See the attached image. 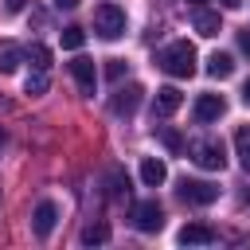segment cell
I'll return each mask as SVG.
<instances>
[{
	"label": "cell",
	"mask_w": 250,
	"mask_h": 250,
	"mask_svg": "<svg viewBox=\"0 0 250 250\" xmlns=\"http://www.w3.org/2000/svg\"><path fill=\"white\" fill-rule=\"evenodd\" d=\"M133 223H137V230H145V234H156V230L164 227V211H160V203H156V199H145V203H137V207H133Z\"/></svg>",
	"instance_id": "cell-5"
},
{
	"label": "cell",
	"mask_w": 250,
	"mask_h": 250,
	"mask_svg": "<svg viewBox=\"0 0 250 250\" xmlns=\"http://www.w3.org/2000/svg\"><path fill=\"white\" fill-rule=\"evenodd\" d=\"M23 59H27L35 70H47V66H51V47H43V43H31V47H23Z\"/></svg>",
	"instance_id": "cell-16"
},
{
	"label": "cell",
	"mask_w": 250,
	"mask_h": 250,
	"mask_svg": "<svg viewBox=\"0 0 250 250\" xmlns=\"http://www.w3.org/2000/svg\"><path fill=\"white\" fill-rule=\"evenodd\" d=\"M160 141H164L172 152H180V148H184V137H180L176 129H160Z\"/></svg>",
	"instance_id": "cell-23"
},
{
	"label": "cell",
	"mask_w": 250,
	"mask_h": 250,
	"mask_svg": "<svg viewBox=\"0 0 250 250\" xmlns=\"http://www.w3.org/2000/svg\"><path fill=\"white\" fill-rule=\"evenodd\" d=\"M55 223H59V207L43 199V203L35 207V215H31V227H35V234H39V238H47V234L55 230Z\"/></svg>",
	"instance_id": "cell-11"
},
{
	"label": "cell",
	"mask_w": 250,
	"mask_h": 250,
	"mask_svg": "<svg viewBox=\"0 0 250 250\" xmlns=\"http://www.w3.org/2000/svg\"><path fill=\"white\" fill-rule=\"evenodd\" d=\"M207 74H211V78H230V74H234V59H230L227 51H211V55H207Z\"/></svg>",
	"instance_id": "cell-14"
},
{
	"label": "cell",
	"mask_w": 250,
	"mask_h": 250,
	"mask_svg": "<svg viewBox=\"0 0 250 250\" xmlns=\"http://www.w3.org/2000/svg\"><path fill=\"white\" fill-rule=\"evenodd\" d=\"M180 102H184V94L176 86H160L156 98H152V117H172L180 109Z\"/></svg>",
	"instance_id": "cell-9"
},
{
	"label": "cell",
	"mask_w": 250,
	"mask_h": 250,
	"mask_svg": "<svg viewBox=\"0 0 250 250\" xmlns=\"http://www.w3.org/2000/svg\"><path fill=\"white\" fill-rule=\"evenodd\" d=\"M70 78L78 82V90H82L86 98H94V86H98V70H94V59L78 55V59L70 62Z\"/></svg>",
	"instance_id": "cell-7"
},
{
	"label": "cell",
	"mask_w": 250,
	"mask_h": 250,
	"mask_svg": "<svg viewBox=\"0 0 250 250\" xmlns=\"http://www.w3.org/2000/svg\"><path fill=\"white\" fill-rule=\"evenodd\" d=\"M180 242L184 246H211V242H219V230L207 227V223H188L180 230Z\"/></svg>",
	"instance_id": "cell-10"
},
{
	"label": "cell",
	"mask_w": 250,
	"mask_h": 250,
	"mask_svg": "<svg viewBox=\"0 0 250 250\" xmlns=\"http://www.w3.org/2000/svg\"><path fill=\"white\" fill-rule=\"evenodd\" d=\"M242 102L250 105V78H246V86H242Z\"/></svg>",
	"instance_id": "cell-28"
},
{
	"label": "cell",
	"mask_w": 250,
	"mask_h": 250,
	"mask_svg": "<svg viewBox=\"0 0 250 250\" xmlns=\"http://www.w3.org/2000/svg\"><path fill=\"white\" fill-rule=\"evenodd\" d=\"M82 43H86V31H82V27H74V23L62 27V47H66V51H78Z\"/></svg>",
	"instance_id": "cell-20"
},
{
	"label": "cell",
	"mask_w": 250,
	"mask_h": 250,
	"mask_svg": "<svg viewBox=\"0 0 250 250\" xmlns=\"http://www.w3.org/2000/svg\"><path fill=\"white\" fill-rule=\"evenodd\" d=\"M191 23H195V31H199V35H207V39H215V35L223 31V20H219V12H211V8H195Z\"/></svg>",
	"instance_id": "cell-12"
},
{
	"label": "cell",
	"mask_w": 250,
	"mask_h": 250,
	"mask_svg": "<svg viewBox=\"0 0 250 250\" xmlns=\"http://www.w3.org/2000/svg\"><path fill=\"white\" fill-rule=\"evenodd\" d=\"M180 199L184 203H195V207H207V203H215L219 199V184H211V180H180Z\"/></svg>",
	"instance_id": "cell-4"
},
{
	"label": "cell",
	"mask_w": 250,
	"mask_h": 250,
	"mask_svg": "<svg viewBox=\"0 0 250 250\" xmlns=\"http://www.w3.org/2000/svg\"><path fill=\"white\" fill-rule=\"evenodd\" d=\"M125 66H129L125 59H105V78H109V82H121V74H125Z\"/></svg>",
	"instance_id": "cell-22"
},
{
	"label": "cell",
	"mask_w": 250,
	"mask_h": 250,
	"mask_svg": "<svg viewBox=\"0 0 250 250\" xmlns=\"http://www.w3.org/2000/svg\"><path fill=\"white\" fill-rule=\"evenodd\" d=\"M74 4H78V0H55V8H66V12H70Z\"/></svg>",
	"instance_id": "cell-26"
},
{
	"label": "cell",
	"mask_w": 250,
	"mask_h": 250,
	"mask_svg": "<svg viewBox=\"0 0 250 250\" xmlns=\"http://www.w3.org/2000/svg\"><path fill=\"white\" fill-rule=\"evenodd\" d=\"M191 4H199V0H191Z\"/></svg>",
	"instance_id": "cell-29"
},
{
	"label": "cell",
	"mask_w": 250,
	"mask_h": 250,
	"mask_svg": "<svg viewBox=\"0 0 250 250\" xmlns=\"http://www.w3.org/2000/svg\"><path fill=\"white\" fill-rule=\"evenodd\" d=\"M234 156H238L242 172H250V129H246V125L234 133Z\"/></svg>",
	"instance_id": "cell-17"
},
{
	"label": "cell",
	"mask_w": 250,
	"mask_h": 250,
	"mask_svg": "<svg viewBox=\"0 0 250 250\" xmlns=\"http://www.w3.org/2000/svg\"><path fill=\"white\" fill-rule=\"evenodd\" d=\"M141 98H145V86H137V82H129V86H121V90L113 94V102H109V109H113L117 117H133V113H137V105H141Z\"/></svg>",
	"instance_id": "cell-6"
},
{
	"label": "cell",
	"mask_w": 250,
	"mask_h": 250,
	"mask_svg": "<svg viewBox=\"0 0 250 250\" xmlns=\"http://www.w3.org/2000/svg\"><path fill=\"white\" fill-rule=\"evenodd\" d=\"M188 152H191V160H195L199 168H207V172H219V168L227 164V148H223V141H215V137L191 141Z\"/></svg>",
	"instance_id": "cell-3"
},
{
	"label": "cell",
	"mask_w": 250,
	"mask_h": 250,
	"mask_svg": "<svg viewBox=\"0 0 250 250\" xmlns=\"http://www.w3.org/2000/svg\"><path fill=\"white\" fill-rule=\"evenodd\" d=\"M105 238H109V227H105V223H90V227H82V242H86V246L105 242Z\"/></svg>",
	"instance_id": "cell-19"
},
{
	"label": "cell",
	"mask_w": 250,
	"mask_h": 250,
	"mask_svg": "<svg viewBox=\"0 0 250 250\" xmlns=\"http://www.w3.org/2000/svg\"><path fill=\"white\" fill-rule=\"evenodd\" d=\"M238 47H242V51H250V27H246V31H238Z\"/></svg>",
	"instance_id": "cell-25"
},
{
	"label": "cell",
	"mask_w": 250,
	"mask_h": 250,
	"mask_svg": "<svg viewBox=\"0 0 250 250\" xmlns=\"http://www.w3.org/2000/svg\"><path fill=\"white\" fill-rule=\"evenodd\" d=\"M125 27H129V20H125V12L117 8V4H98L94 8V31L102 35V39H121L125 35Z\"/></svg>",
	"instance_id": "cell-2"
},
{
	"label": "cell",
	"mask_w": 250,
	"mask_h": 250,
	"mask_svg": "<svg viewBox=\"0 0 250 250\" xmlns=\"http://www.w3.org/2000/svg\"><path fill=\"white\" fill-rule=\"evenodd\" d=\"M223 8H242V0H219Z\"/></svg>",
	"instance_id": "cell-27"
},
{
	"label": "cell",
	"mask_w": 250,
	"mask_h": 250,
	"mask_svg": "<svg viewBox=\"0 0 250 250\" xmlns=\"http://www.w3.org/2000/svg\"><path fill=\"white\" fill-rule=\"evenodd\" d=\"M20 62H23V47L12 43V39H4V43H0V70L12 74V70H20Z\"/></svg>",
	"instance_id": "cell-15"
},
{
	"label": "cell",
	"mask_w": 250,
	"mask_h": 250,
	"mask_svg": "<svg viewBox=\"0 0 250 250\" xmlns=\"http://www.w3.org/2000/svg\"><path fill=\"white\" fill-rule=\"evenodd\" d=\"M23 90H27L31 98H39V94H47V90H51V78H47V70H35V74H27V82H23Z\"/></svg>",
	"instance_id": "cell-18"
},
{
	"label": "cell",
	"mask_w": 250,
	"mask_h": 250,
	"mask_svg": "<svg viewBox=\"0 0 250 250\" xmlns=\"http://www.w3.org/2000/svg\"><path fill=\"white\" fill-rule=\"evenodd\" d=\"M141 180H145V188H160V184L168 180V168H164V160H156V156H145V160H141Z\"/></svg>",
	"instance_id": "cell-13"
},
{
	"label": "cell",
	"mask_w": 250,
	"mask_h": 250,
	"mask_svg": "<svg viewBox=\"0 0 250 250\" xmlns=\"http://www.w3.org/2000/svg\"><path fill=\"white\" fill-rule=\"evenodd\" d=\"M125 191H129V176H125L121 168H113V172H109V195L117 199V195H125Z\"/></svg>",
	"instance_id": "cell-21"
},
{
	"label": "cell",
	"mask_w": 250,
	"mask_h": 250,
	"mask_svg": "<svg viewBox=\"0 0 250 250\" xmlns=\"http://www.w3.org/2000/svg\"><path fill=\"white\" fill-rule=\"evenodd\" d=\"M156 66L168 70L172 78H191V74H195V47H191L188 39H176V43H168L164 51H156Z\"/></svg>",
	"instance_id": "cell-1"
},
{
	"label": "cell",
	"mask_w": 250,
	"mask_h": 250,
	"mask_svg": "<svg viewBox=\"0 0 250 250\" xmlns=\"http://www.w3.org/2000/svg\"><path fill=\"white\" fill-rule=\"evenodd\" d=\"M223 113H227V102H223L219 94H199V98H195V121H199V125L219 121Z\"/></svg>",
	"instance_id": "cell-8"
},
{
	"label": "cell",
	"mask_w": 250,
	"mask_h": 250,
	"mask_svg": "<svg viewBox=\"0 0 250 250\" xmlns=\"http://www.w3.org/2000/svg\"><path fill=\"white\" fill-rule=\"evenodd\" d=\"M23 8H27V0H4V12H12V16L23 12Z\"/></svg>",
	"instance_id": "cell-24"
}]
</instances>
